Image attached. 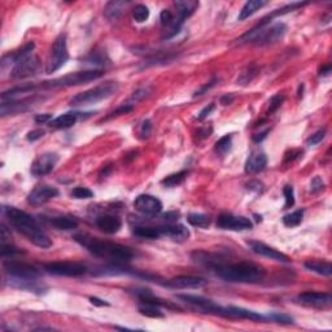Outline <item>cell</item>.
I'll list each match as a JSON object with an SVG mask.
<instances>
[{
	"label": "cell",
	"instance_id": "obj_6",
	"mask_svg": "<svg viewBox=\"0 0 332 332\" xmlns=\"http://www.w3.org/2000/svg\"><path fill=\"white\" fill-rule=\"evenodd\" d=\"M68 60H69V52H68L67 34H60L56 38V41L53 42L51 52H49L46 73L47 74H52L56 70L63 68Z\"/></svg>",
	"mask_w": 332,
	"mask_h": 332
},
{
	"label": "cell",
	"instance_id": "obj_42",
	"mask_svg": "<svg viewBox=\"0 0 332 332\" xmlns=\"http://www.w3.org/2000/svg\"><path fill=\"white\" fill-rule=\"evenodd\" d=\"M266 318H269V319L277 322V323H282V324L293 323V319H292V317H289V315H287V314H282V313H271V314H269Z\"/></svg>",
	"mask_w": 332,
	"mask_h": 332
},
{
	"label": "cell",
	"instance_id": "obj_23",
	"mask_svg": "<svg viewBox=\"0 0 332 332\" xmlns=\"http://www.w3.org/2000/svg\"><path fill=\"white\" fill-rule=\"evenodd\" d=\"M226 318H240V319H251V321H265V319H267L260 313L244 309V308H237V306H226Z\"/></svg>",
	"mask_w": 332,
	"mask_h": 332
},
{
	"label": "cell",
	"instance_id": "obj_16",
	"mask_svg": "<svg viewBox=\"0 0 332 332\" xmlns=\"http://www.w3.org/2000/svg\"><path fill=\"white\" fill-rule=\"evenodd\" d=\"M39 69V58L37 56H27L23 60H21L20 63H17L15 65V68L12 69V78L15 79H22L27 78L30 75L35 74L37 70Z\"/></svg>",
	"mask_w": 332,
	"mask_h": 332
},
{
	"label": "cell",
	"instance_id": "obj_11",
	"mask_svg": "<svg viewBox=\"0 0 332 332\" xmlns=\"http://www.w3.org/2000/svg\"><path fill=\"white\" fill-rule=\"evenodd\" d=\"M176 297L179 298V300L185 301V303L190 304V305L196 306L197 309H200L204 313L226 317V308L217 305L214 301L209 300V298L202 297V296H195V295H178Z\"/></svg>",
	"mask_w": 332,
	"mask_h": 332
},
{
	"label": "cell",
	"instance_id": "obj_18",
	"mask_svg": "<svg viewBox=\"0 0 332 332\" xmlns=\"http://www.w3.org/2000/svg\"><path fill=\"white\" fill-rule=\"evenodd\" d=\"M206 284V280L202 278L197 277H187V275H182V277H176L173 279H169L162 283V286L168 287V288L173 289H196L201 288Z\"/></svg>",
	"mask_w": 332,
	"mask_h": 332
},
{
	"label": "cell",
	"instance_id": "obj_30",
	"mask_svg": "<svg viewBox=\"0 0 332 332\" xmlns=\"http://www.w3.org/2000/svg\"><path fill=\"white\" fill-rule=\"evenodd\" d=\"M129 4H130V2H118V0L109 2L104 9V15L107 16L109 20H116V18H118L119 16L122 15V12L125 11V8H126Z\"/></svg>",
	"mask_w": 332,
	"mask_h": 332
},
{
	"label": "cell",
	"instance_id": "obj_40",
	"mask_svg": "<svg viewBox=\"0 0 332 332\" xmlns=\"http://www.w3.org/2000/svg\"><path fill=\"white\" fill-rule=\"evenodd\" d=\"M70 195H72V197H74V199H78V200L91 199V197H94L93 191H91L90 188L82 187V186L73 188V191L70 192Z\"/></svg>",
	"mask_w": 332,
	"mask_h": 332
},
{
	"label": "cell",
	"instance_id": "obj_52",
	"mask_svg": "<svg viewBox=\"0 0 332 332\" xmlns=\"http://www.w3.org/2000/svg\"><path fill=\"white\" fill-rule=\"evenodd\" d=\"M150 129H152V125H150L149 119H145L142 125V130H140V134H142L143 138H147L150 133Z\"/></svg>",
	"mask_w": 332,
	"mask_h": 332
},
{
	"label": "cell",
	"instance_id": "obj_27",
	"mask_svg": "<svg viewBox=\"0 0 332 332\" xmlns=\"http://www.w3.org/2000/svg\"><path fill=\"white\" fill-rule=\"evenodd\" d=\"M77 121H78V113L69 112L52 119L51 121V126L53 129H69V127L74 126Z\"/></svg>",
	"mask_w": 332,
	"mask_h": 332
},
{
	"label": "cell",
	"instance_id": "obj_45",
	"mask_svg": "<svg viewBox=\"0 0 332 332\" xmlns=\"http://www.w3.org/2000/svg\"><path fill=\"white\" fill-rule=\"evenodd\" d=\"M147 95H148V88H139V90H136L135 93L131 95V98L129 99V101H127V104H130L134 107V105H135L138 101H140L142 99H144Z\"/></svg>",
	"mask_w": 332,
	"mask_h": 332
},
{
	"label": "cell",
	"instance_id": "obj_56",
	"mask_svg": "<svg viewBox=\"0 0 332 332\" xmlns=\"http://www.w3.org/2000/svg\"><path fill=\"white\" fill-rule=\"evenodd\" d=\"M90 303L95 306H101V308L103 306H109V303H107L105 300H101L99 297H90Z\"/></svg>",
	"mask_w": 332,
	"mask_h": 332
},
{
	"label": "cell",
	"instance_id": "obj_33",
	"mask_svg": "<svg viewBox=\"0 0 332 332\" xmlns=\"http://www.w3.org/2000/svg\"><path fill=\"white\" fill-rule=\"evenodd\" d=\"M139 313L148 318H156V319L165 318V314L161 312L160 306L155 305V304L140 303V305H139Z\"/></svg>",
	"mask_w": 332,
	"mask_h": 332
},
{
	"label": "cell",
	"instance_id": "obj_1",
	"mask_svg": "<svg viewBox=\"0 0 332 332\" xmlns=\"http://www.w3.org/2000/svg\"><path fill=\"white\" fill-rule=\"evenodd\" d=\"M3 212L11 225L29 242H32L34 246L42 249H47L52 246V242L48 237V235L39 227L37 221L26 212L20 210L17 208H13V206H4Z\"/></svg>",
	"mask_w": 332,
	"mask_h": 332
},
{
	"label": "cell",
	"instance_id": "obj_51",
	"mask_svg": "<svg viewBox=\"0 0 332 332\" xmlns=\"http://www.w3.org/2000/svg\"><path fill=\"white\" fill-rule=\"evenodd\" d=\"M49 121H52V114H49V113H46V114H38V116L35 117V122L39 125H44Z\"/></svg>",
	"mask_w": 332,
	"mask_h": 332
},
{
	"label": "cell",
	"instance_id": "obj_47",
	"mask_svg": "<svg viewBox=\"0 0 332 332\" xmlns=\"http://www.w3.org/2000/svg\"><path fill=\"white\" fill-rule=\"evenodd\" d=\"M324 188V183L321 176H314L310 182V191L312 192H319Z\"/></svg>",
	"mask_w": 332,
	"mask_h": 332
},
{
	"label": "cell",
	"instance_id": "obj_4",
	"mask_svg": "<svg viewBox=\"0 0 332 332\" xmlns=\"http://www.w3.org/2000/svg\"><path fill=\"white\" fill-rule=\"evenodd\" d=\"M103 75H104L103 70H83V72L70 73V74L64 75L60 78L43 82L39 84V88H61V87L79 86V84L96 81V79L101 78Z\"/></svg>",
	"mask_w": 332,
	"mask_h": 332
},
{
	"label": "cell",
	"instance_id": "obj_38",
	"mask_svg": "<svg viewBox=\"0 0 332 332\" xmlns=\"http://www.w3.org/2000/svg\"><path fill=\"white\" fill-rule=\"evenodd\" d=\"M133 17L136 22H144V21H147L148 17H149V9H148V7L144 6V4H138V6H135V8L133 9Z\"/></svg>",
	"mask_w": 332,
	"mask_h": 332
},
{
	"label": "cell",
	"instance_id": "obj_9",
	"mask_svg": "<svg viewBox=\"0 0 332 332\" xmlns=\"http://www.w3.org/2000/svg\"><path fill=\"white\" fill-rule=\"evenodd\" d=\"M44 270L49 274L60 275V277H81L86 274L87 267L79 262H49L44 265Z\"/></svg>",
	"mask_w": 332,
	"mask_h": 332
},
{
	"label": "cell",
	"instance_id": "obj_26",
	"mask_svg": "<svg viewBox=\"0 0 332 332\" xmlns=\"http://www.w3.org/2000/svg\"><path fill=\"white\" fill-rule=\"evenodd\" d=\"M305 267L310 271L317 273L319 275H324V277H331L332 274V265L328 261L309 260L305 262Z\"/></svg>",
	"mask_w": 332,
	"mask_h": 332
},
{
	"label": "cell",
	"instance_id": "obj_54",
	"mask_svg": "<svg viewBox=\"0 0 332 332\" xmlns=\"http://www.w3.org/2000/svg\"><path fill=\"white\" fill-rule=\"evenodd\" d=\"M270 133V129H266L265 131H262V133H258V134H254L253 135V142H256V143H261L263 140V139L266 138V136H267V134Z\"/></svg>",
	"mask_w": 332,
	"mask_h": 332
},
{
	"label": "cell",
	"instance_id": "obj_43",
	"mask_svg": "<svg viewBox=\"0 0 332 332\" xmlns=\"http://www.w3.org/2000/svg\"><path fill=\"white\" fill-rule=\"evenodd\" d=\"M284 199H286V205L284 208H291L295 204V192H293V187L292 186H286L283 188Z\"/></svg>",
	"mask_w": 332,
	"mask_h": 332
},
{
	"label": "cell",
	"instance_id": "obj_2",
	"mask_svg": "<svg viewBox=\"0 0 332 332\" xmlns=\"http://www.w3.org/2000/svg\"><path fill=\"white\" fill-rule=\"evenodd\" d=\"M74 240L96 257L104 258V260L112 261V262H129L134 257V253L130 248L117 244V243L100 240L87 234L74 235Z\"/></svg>",
	"mask_w": 332,
	"mask_h": 332
},
{
	"label": "cell",
	"instance_id": "obj_55",
	"mask_svg": "<svg viewBox=\"0 0 332 332\" xmlns=\"http://www.w3.org/2000/svg\"><path fill=\"white\" fill-rule=\"evenodd\" d=\"M235 96L232 95V94H226V95H223L222 98H221V104L222 105H230L234 101Z\"/></svg>",
	"mask_w": 332,
	"mask_h": 332
},
{
	"label": "cell",
	"instance_id": "obj_46",
	"mask_svg": "<svg viewBox=\"0 0 332 332\" xmlns=\"http://www.w3.org/2000/svg\"><path fill=\"white\" fill-rule=\"evenodd\" d=\"M0 253L3 257H11L13 254H18V253H23L21 249L16 248V247L11 246V244H2V249H0Z\"/></svg>",
	"mask_w": 332,
	"mask_h": 332
},
{
	"label": "cell",
	"instance_id": "obj_24",
	"mask_svg": "<svg viewBox=\"0 0 332 332\" xmlns=\"http://www.w3.org/2000/svg\"><path fill=\"white\" fill-rule=\"evenodd\" d=\"M267 165V157L263 152H252L246 162V171L249 174H256L262 171Z\"/></svg>",
	"mask_w": 332,
	"mask_h": 332
},
{
	"label": "cell",
	"instance_id": "obj_3",
	"mask_svg": "<svg viewBox=\"0 0 332 332\" xmlns=\"http://www.w3.org/2000/svg\"><path fill=\"white\" fill-rule=\"evenodd\" d=\"M216 274L221 279L230 282V283H260L265 278V269L262 266L254 262H242L228 263L222 265L216 269Z\"/></svg>",
	"mask_w": 332,
	"mask_h": 332
},
{
	"label": "cell",
	"instance_id": "obj_21",
	"mask_svg": "<svg viewBox=\"0 0 332 332\" xmlns=\"http://www.w3.org/2000/svg\"><path fill=\"white\" fill-rule=\"evenodd\" d=\"M96 226L105 234L112 235L117 234L121 230L122 221L116 216L105 214V216H100L96 218Z\"/></svg>",
	"mask_w": 332,
	"mask_h": 332
},
{
	"label": "cell",
	"instance_id": "obj_57",
	"mask_svg": "<svg viewBox=\"0 0 332 332\" xmlns=\"http://www.w3.org/2000/svg\"><path fill=\"white\" fill-rule=\"evenodd\" d=\"M248 188L249 190H254L260 192V191L262 190V183L258 182V180H252V182L248 183Z\"/></svg>",
	"mask_w": 332,
	"mask_h": 332
},
{
	"label": "cell",
	"instance_id": "obj_19",
	"mask_svg": "<svg viewBox=\"0 0 332 332\" xmlns=\"http://www.w3.org/2000/svg\"><path fill=\"white\" fill-rule=\"evenodd\" d=\"M248 246L251 247V249L254 253L260 254L262 257H267L270 258V260L279 261V262H289V261H291L287 254L282 253V252L277 251V249L271 248V247L266 246L265 243L248 242Z\"/></svg>",
	"mask_w": 332,
	"mask_h": 332
},
{
	"label": "cell",
	"instance_id": "obj_41",
	"mask_svg": "<svg viewBox=\"0 0 332 332\" xmlns=\"http://www.w3.org/2000/svg\"><path fill=\"white\" fill-rule=\"evenodd\" d=\"M86 61L88 64H93V65H104V64H107L105 61L109 60H108V57L105 56V53L93 52L90 56H87Z\"/></svg>",
	"mask_w": 332,
	"mask_h": 332
},
{
	"label": "cell",
	"instance_id": "obj_7",
	"mask_svg": "<svg viewBox=\"0 0 332 332\" xmlns=\"http://www.w3.org/2000/svg\"><path fill=\"white\" fill-rule=\"evenodd\" d=\"M304 6H308V3H301V2H296V3H291V4H288V6L283 7V8L277 9V11L273 12L271 15L263 17L262 20H261L260 22L256 25V26L252 27L249 32H247L246 34L242 35V37L237 39V42H240V43H244V42H252V41H253V38L256 37V35H257L258 33L261 32V30L265 29L266 26H269L270 23H271V21L274 20L275 17H278V16H282V15H286V13H288V12L296 11V9H298V8H303Z\"/></svg>",
	"mask_w": 332,
	"mask_h": 332
},
{
	"label": "cell",
	"instance_id": "obj_25",
	"mask_svg": "<svg viewBox=\"0 0 332 332\" xmlns=\"http://www.w3.org/2000/svg\"><path fill=\"white\" fill-rule=\"evenodd\" d=\"M34 48H35L34 42H29V43L25 44L22 48L18 49L17 52L4 56V57L2 58V68L4 69V68L8 65V64H15V65H16V64L20 63L21 60H23L25 57H27V56L32 55V52L34 51Z\"/></svg>",
	"mask_w": 332,
	"mask_h": 332
},
{
	"label": "cell",
	"instance_id": "obj_13",
	"mask_svg": "<svg viewBox=\"0 0 332 332\" xmlns=\"http://www.w3.org/2000/svg\"><path fill=\"white\" fill-rule=\"evenodd\" d=\"M287 32V25L283 22H277L271 26H266L265 29L261 30L256 37L253 38L254 43L257 46H266V44H271L278 42L279 39L284 37Z\"/></svg>",
	"mask_w": 332,
	"mask_h": 332
},
{
	"label": "cell",
	"instance_id": "obj_17",
	"mask_svg": "<svg viewBox=\"0 0 332 332\" xmlns=\"http://www.w3.org/2000/svg\"><path fill=\"white\" fill-rule=\"evenodd\" d=\"M58 195V190L56 187L48 185L37 186L34 190L27 195V202L32 205H43L49 200H52Z\"/></svg>",
	"mask_w": 332,
	"mask_h": 332
},
{
	"label": "cell",
	"instance_id": "obj_49",
	"mask_svg": "<svg viewBox=\"0 0 332 332\" xmlns=\"http://www.w3.org/2000/svg\"><path fill=\"white\" fill-rule=\"evenodd\" d=\"M217 82H218V79L216 78V77H214L213 79H212V81H209L208 83L206 84H204V86L202 87H200L199 90H196L195 91V94H194V96H200V95H204V94L206 93V91H209L212 88V87H214L216 86V83Z\"/></svg>",
	"mask_w": 332,
	"mask_h": 332
},
{
	"label": "cell",
	"instance_id": "obj_14",
	"mask_svg": "<svg viewBox=\"0 0 332 332\" xmlns=\"http://www.w3.org/2000/svg\"><path fill=\"white\" fill-rule=\"evenodd\" d=\"M57 161H58V156L56 155V153L46 152L43 153V155H41V156H38L37 159L34 160L30 171H32V174L34 176L47 175V174H49L53 169H55Z\"/></svg>",
	"mask_w": 332,
	"mask_h": 332
},
{
	"label": "cell",
	"instance_id": "obj_31",
	"mask_svg": "<svg viewBox=\"0 0 332 332\" xmlns=\"http://www.w3.org/2000/svg\"><path fill=\"white\" fill-rule=\"evenodd\" d=\"M260 72V67L257 64H251V65H247L244 69L240 72L239 77H237V84H242V86H246V84L251 83L254 79V77L258 74Z\"/></svg>",
	"mask_w": 332,
	"mask_h": 332
},
{
	"label": "cell",
	"instance_id": "obj_39",
	"mask_svg": "<svg viewBox=\"0 0 332 332\" xmlns=\"http://www.w3.org/2000/svg\"><path fill=\"white\" fill-rule=\"evenodd\" d=\"M284 100H286V96L283 94H277V95L273 96L269 101V109H267L266 114H273L274 112H277L280 105L284 103Z\"/></svg>",
	"mask_w": 332,
	"mask_h": 332
},
{
	"label": "cell",
	"instance_id": "obj_58",
	"mask_svg": "<svg viewBox=\"0 0 332 332\" xmlns=\"http://www.w3.org/2000/svg\"><path fill=\"white\" fill-rule=\"evenodd\" d=\"M329 73H331V65L322 67L321 70H319V75H328Z\"/></svg>",
	"mask_w": 332,
	"mask_h": 332
},
{
	"label": "cell",
	"instance_id": "obj_37",
	"mask_svg": "<svg viewBox=\"0 0 332 332\" xmlns=\"http://www.w3.org/2000/svg\"><path fill=\"white\" fill-rule=\"evenodd\" d=\"M232 144V136L231 135H225L216 143V147H214V150L216 153H218L220 156H225L226 153L230 152Z\"/></svg>",
	"mask_w": 332,
	"mask_h": 332
},
{
	"label": "cell",
	"instance_id": "obj_22",
	"mask_svg": "<svg viewBox=\"0 0 332 332\" xmlns=\"http://www.w3.org/2000/svg\"><path fill=\"white\" fill-rule=\"evenodd\" d=\"M159 227L161 231V236L170 237L175 242H185L190 236L188 228H186V226L183 225H165L159 226Z\"/></svg>",
	"mask_w": 332,
	"mask_h": 332
},
{
	"label": "cell",
	"instance_id": "obj_29",
	"mask_svg": "<svg viewBox=\"0 0 332 332\" xmlns=\"http://www.w3.org/2000/svg\"><path fill=\"white\" fill-rule=\"evenodd\" d=\"M49 222L52 226H55L57 230H64V231H69V230H74V228L78 227V221L73 218V217H55V218H51Z\"/></svg>",
	"mask_w": 332,
	"mask_h": 332
},
{
	"label": "cell",
	"instance_id": "obj_34",
	"mask_svg": "<svg viewBox=\"0 0 332 332\" xmlns=\"http://www.w3.org/2000/svg\"><path fill=\"white\" fill-rule=\"evenodd\" d=\"M187 222L190 225L195 226V227H201L206 228L209 225H210V218L205 214H200V213H191L188 214L187 217Z\"/></svg>",
	"mask_w": 332,
	"mask_h": 332
},
{
	"label": "cell",
	"instance_id": "obj_20",
	"mask_svg": "<svg viewBox=\"0 0 332 332\" xmlns=\"http://www.w3.org/2000/svg\"><path fill=\"white\" fill-rule=\"evenodd\" d=\"M298 301L303 304H306V305H312V306H324L331 304L332 297L329 293H326V292H303L298 295Z\"/></svg>",
	"mask_w": 332,
	"mask_h": 332
},
{
	"label": "cell",
	"instance_id": "obj_48",
	"mask_svg": "<svg viewBox=\"0 0 332 332\" xmlns=\"http://www.w3.org/2000/svg\"><path fill=\"white\" fill-rule=\"evenodd\" d=\"M160 20H161L162 25H173L174 16L169 9H164L160 15Z\"/></svg>",
	"mask_w": 332,
	"mask_h": 332
},
{
	"label": "cell",
	"instance_id": "obj_15",
	"mask_svg": "<svg viewBox=\"0 0 332 332\" xmlns=\"http://www.w3.org/2000/svg\"><path fill=\"white\" fill-rule=\"evenodd\" d=\"M134 208L144 216H157L162 210V202L152 195H139L134 201Z\"/></svg>",
	"mask_w": 332,
	"mask_h": 332
},
{
	"label": "cell",
	"instance_id": "obj_32",
	"mask_svg": "<svg viewBox=\"0 0 332 332\" xmlns=\"http://www.w3.org/2000/svg\"><path fill=\"white\" fill-rule=\"evenodd\" d=\"M133 232L135 236L142 237V239H159V237H161V231H160L159 226L157 227L138 226V227H134Z\"/></svg>",
	"mask_w": 332,
	"mask_h": 332
},
{
	"label": "cell",
	"instance_id": "obj_35",
	"mask_svg": "<svg viewBox=\"0 0 332 332\" xmlns=\"http://www.w3.org/2000/svg\"><path fill=\"white\" fill-rule=\"evenodd\" d=\"M304 218V209H297V210L292 212V213L286 214L283 217V223L287 227H296L303 222Z\"/></svg>",
	"mask_w": 332,
	"mask_h": 332
},
{
	"label": "cell",
	"instance_id": "obj_10",
	"mask_svg": "<svg viewBox=\"0 0 332 332\" xmlns=\"http://www.w3.org/2000/svg\"><path fill=\"white\" fill-rule=\"evenodd\" d=\"M4 271L8 277L21 278V279H38L41 277V271L35 266L17 261H6L3 263Z\"/></svg>",
	"mask_w": 332,
	"mask_h": 332
},
{
	"label": "cell",
	"instance_id": "obj_12",
	"mask_svg": "<svg viewBox=\"0 0 332 332\" xmlns=\"http://www.w3.org/2000/svg\"><path fill=\"white\" fill-rule=\"evenodd\" d=\"M217 227L230 231H244V230H251L253 227V223L247 217L223 213L217 218Z\"/></svg>",
	"mask_w": 332,
	"mask_h": 332
},
{
	"label": "cell",
	"instance_id": "obj_53",
	"mask_svg": "<svg viewBox=\"0 0 332 332\" xmlns=\"http://www.w3.org/2000/svg\"><path fill=\"white\" fill-rule=\"evenodd\" d=\"M213 109H214V104H209L208 107H205V108H204V109L201 110V112L199 113V116H197V118H199V119L206 118V117H208L209 114H210V113L213 112Z\"/></svg>",
	"mask_w": 332,
	"mask_h": 332
},
{
	"label": "cell",
	"instance_id": "obj_8",
	"mask_svg": "<svg viewBox=\"0 0 332 332\" xmlns=\"http://www.w3.org/2000/svg\"><path fill=\"white\" fill-rule=\"evenodd\" d=\"M174 7L176 8V18H174L170 33L165 35L164 39H170V38H173L174 35L179 33L180 27L183 26L185 21L187 20L190 16L194 15V12L197 9L199 2H195V0H176L175 3H174Z\"/></svg>",
	"mask_w": 332,
	"mask_h": 332
},
{
	"label": "cell",
	"instance_id": "obj_50",
	"mask_svg": "<svg viewBox=\"0 0 332 332\" xmlns=\"http://www.w3.org/2000/svg\"><path fill=\"white\" fill-rule=\"evenodd\" d=\"M44 136V131L43 130H33L30 131L29 134H27V140L29 142H35V140H38V139H41Z\"/></svg>",
	"mask_w": 332,
	"mask_h": 332
},
{
	"label": "cell",
	"instance_id": "obj_28",
	"mask_svg": "<svg viewBox=\"0 0 332 332\" xmlns=\"http://www.w3.org/2000/svg\"><path fill=\"white\" fill-rule=\"evenodd\" d=\"M265 6H267V2H265V0H251V2H247V3L244 4V7L242 8V11H240L239 16H237V20L244 21L246 18L251 17L258 9H261Z\"/></svg>",
	"mask_w": 332,
	"mask_h": 332
},
{
	"label": "cell",
	"instance_id": "obj_36",
	"mask_svg": "<svg viewBox=\"0 0 332 332\" xmlns=\"http://www.w3.org/2000/svg\"><path fill=\"white\" fill-rule=\"evenodd\" d=\"M186 176H187V171L182 170L178 171L175 174H170L166 178L161 180V183L166 187H176V186H179L180 183H183V180L186 179Z\"/></svg>",
	"mask_w": 332,
	"mask_h": 332
},
{
	"label": "cell",
	"instance_id": "obj_44",
	"mask_svg": "<svg viewBox=\"0 0 332 332\" xmlns=\"http://www.w3.org/2000/svg\"><path fill=\"white\" fill-rule=\"evenodd\" d=\"M324 136H326V130H324V129H322V130H318L317 133H314L312 136H309V138H308V140H306V145L312 147V145L318 144V143H321L322 140H323Z\"/></svg>",
	"mask_w": 332,
	"mask_h": 332
},
{
	"label": "cell",
	"instance_id": "obj_5",
	"mask_svg": "<svg viewBox=\"0 0 332 332\" xmlns=\"http://www.w3.org/2000/svg\"><path fill=\"white\" fill-rule=\"evenodd\" d=\"M117 87H118V84H117L116 82H107V83H103L98 87H94V88H90V90L83 91V93L81 94H77V95L70 99L69 104L73 105V107L95 104L98 101L110 98L113 94L116 93Z\"/></svg>",
	"mask_w": 332,
	"mask_h": 332
}]
</instances>
